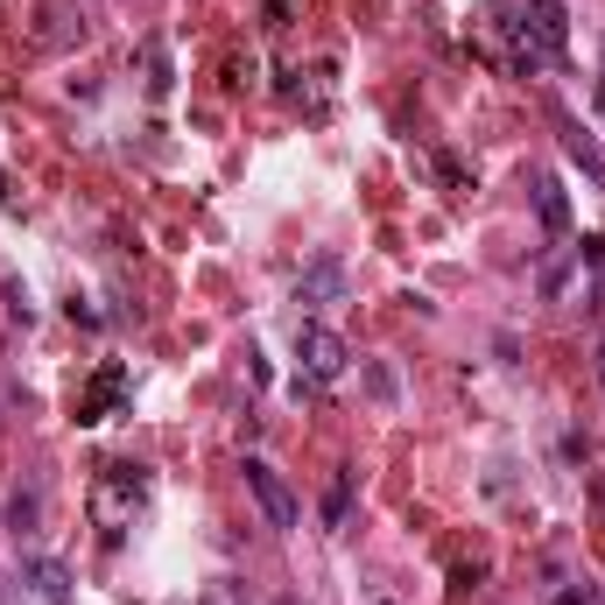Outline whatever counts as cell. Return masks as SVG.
Instances as JSON below:
<instances>
[{"mask_svg": "<svg viewBox=\"0 0 605 605\" xmlns=\"http://www.w3.org/2000/svg\"><path fill=\"white\" fill-rule=\"evenodd\" d=\"M486 29H493V43L507 50V64L528 71V78H535L542 64H556L563 43H571V14H563V0H493Z\"/></svg>", "mask_w": 605, "mask_h": 605, "instance_id": "cell-1", "label": "cell"}, {"mask_svg": "<svg viewBox=\"0 0 605 605\" xmlns=\"http://www.w3.org/2000/svg\"><path fill=\"white\" fill-rule=\"evenodd\" d=\"M141 500H148V471L141 465H106L99 486H92V521H99V535L120 542L127 521L141 514Z\"/></svg>", "mask_w": 605, "mask_h": 605, "instance_id": "cell-2", "label": "cell"}, {"mask_svg": "<svg viewBox=\"0 0 605 605\" xmlns=\"http://www.w3.org/2000/svg\"><path fill=\"white\" fill-rule=\"evenodd\" d=\"M296 367H302V381L331 388L338 373L352 367V346H346V338H338L331 325H302V331H296Z\"/></svg>", "mask_w": 605, "mask_h": 605, "instance_id": "cell-3", "label": "cell"}, {"mask_svg": "<svg viewBox=\"0 0 605 605\" xmlns=\"http://www.w3.org/2000/svg\"><path fill=\"white\" fill-rule=\"evenodd\" d=\"M240 471H247V493L261 500V514H268V528H282V535H289V528H302V507H296V493L282 486V471H275L268 458H247Z\"/></svg>", "mask_w": 605, "mask_h": 605, "instance_id": "cell-4", "label": "cell"}, {"mask_svg": "<svg viewBox=\"0 0 605 605\" xmlns=\"http://www.w3.org/2000/svg\"><path fill=\"white\" fill-rule=\"evenodd\" d=\"M22 577L35 584V598H43V605H71V571H64L56 556H29Z\"/></svg>", "mask_w": 605, "mask_h": 605, "instance_id": "cell-5", "label": "cell"}, {"mask_svg": "<svg viewBox=\"0 0 605 605\" xmlns=\"http://www.w3.org/2000/svg\"><path fill=\"white\" fill-rule=\"evenodd\" d=\"M120 394H127V373L120 367H99V381H92L85 402H78V423H106V408L120 402Z\"/></svg>", "mask_w": 605, "mask_h": 605, "instance_id": "cell-6", "label": "cell"}, {"mask_svg": "<svg viewBox=\"0 0 605 605\" xmlns=\"http://www.w3.org/2000/svg\"><path fill=\"white\" fill-rule=\"evenodd\" d=\"M338 296H346V268H338V261H317V268L296 282V302H310V310L317 302H338Z\"/></svg>", "mask_w": 605, "mask_h": 605, "instance_id": "cell-7", "label": "cell"}, {"mask_svg": "<svg viewBox=\"0 0 605 605\" xmlns=\"http://www.w3.org/2000/svg\"><path fill=\"white\" fill-rule=\"evenodd\" d=\"M563 148H571V162L584 169V177H592L598 183V191H605V156H598V141L592 135H584V127L571 120V113H563Z\"/></svg>", "mask_w": 605, "mask_h": 605, "instance_id": "cell-8", "label": "cell"}, {"mask_svg": "<svg viewBox=\"0 0 605 605\" xmlns=\"http://www.w3.org/2000/svg\"><path fill=\"white\" fill-rule=\"evenodd\" d=\"M535 212H542V225H550V233H571V198H563L556 177L535 183Z\"/></svg>", "mask_w": 605, "mask_h": 605, "instance_id": "cell-9", "label": "cell"}, {"mask_svg": "<svg viewBox=\"0 0 605 605\" xmlns=\"http://www.w3.org/2000/svg\"><path fill=\"white\" fill-rule=\"evenodd\" d=\"M352 479H359V471H346V465L331 471V493H325V528H346V521H352Z\"/></svg>", "mask_w": 605, "mask_h": 605, "instance_id": "cell-10", "label": "cell"}, {"mask_svg": "<svg viewBox=\"0 0 605 605\" xmlns=\"http://www.w3.org/2000/svg\"><path fill=\"white\" fill-rule=\"evenodd\" d=\"M0 296H8V317H14V325H35V302H29V289H22V282H8Z\"/></svg>", "mask_w": 605, "mask_h": 605, "instance_id": "cell-11", "label": "cell"}, {"mask_svg": "<svg viewBox=\"0 0 605 605\" xmlns=\"http://www.w3.org/2000/svg\"><path fill=\"white\" fill-rule=\"evenodd\" d=\"M8 528H14V535H29V528H35V493H14V507H8Z\"/></svg>", "mask_w": 605, "mask_h": 605, "instance_id": "cell-12", "label": "cell"}, {"mask_svg": "<svg viewBox=\"0 0 605 605\" xmlns=\"http://www.w3.org/2000/svg\"><path fill=\"white\" fill-rule=\"evenodd\" d=\"M563 289H571V261H556V268L542 275V296H563Z\"/></svg>", "mask_w": 605, "mask_h": 605, "instance_id": "cell-13", "label": "cell"}, {"mask_svg": "<svg viewBox=\"0 0 605 605\" xmlns=\"http://www.w3.org/2000/svg\"><path fill=\"white\" fill-rule=\"evenodd\" d=\"M204 605H225V592H204Z\"/></svg>", "mask_w": 605, "mask_h": 605, "instance_id": "cell-14", "label": "cell"}, {"mask_svg": "<svg viewBox=\"0 0 605 605\" xmlns=\"http://www.w3.org/2000/svg\"><path fill=\"white\" fill-rule=\"evenodd\" d=\"M598 381H605V346H598Z\"/></svg>", "mask_w": 605, "mask_h": 605, "instance_id": "cell-15", "label": "cell"}, {"mask_svg": "<svg viewBox=\"0 0 605 605\" xmlns=\"http://www.w3.org/2000/svg\"><path fill=\"white\" fill-rule=\"evenodd\" d=\"M598 106H605V78H598Z\"/></svg>", "mask_w": 605, "mask_h": 605, "instance_id": "cell-16", "label": "cell"}, {"mask_svg": "<svg viewBox=\"0 0 605 605\" xmlns=\"http://www.w3.org/2000/svg\"><path fill=\"white\" fill-rule=\"evenodd\" d=\"M282 605H296V598H282Z\"/></svg>", "mask_w": 605, "mask_h": 605, "instance_id": "cell-17", "label": "cell"}]
</instances>
